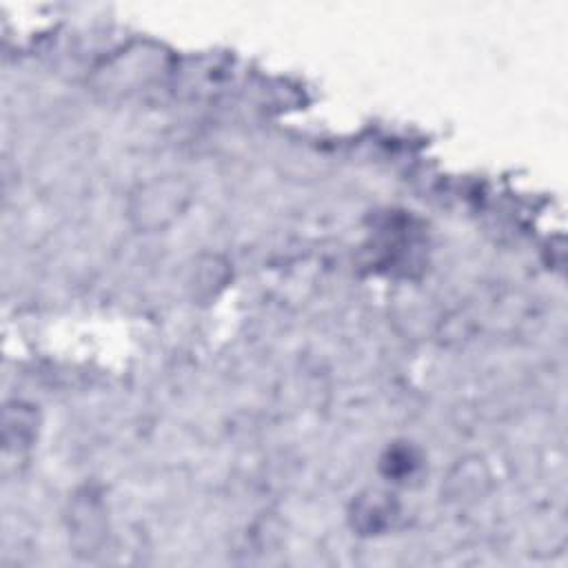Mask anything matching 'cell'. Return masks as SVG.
Here are the masks:
<instances>
[{"label": "cell", "instance_id": "obj_5", "mask_svg": "<svg viewBox=\"0 0 568 568\" xmlns=\"http://www.w3.org/2000/svg\"><path fill=\"white\" fill-rule=\"evenodd\" d=\"M490 486V475L484 466V459L468 457L455 466V470L448 475V495L459 501L477 499L481 497Z\"/></svg>", "mask_w": 568, "mask_h": 568}, {"label": "cell", "instance_id": "obj_4", "mask_svg": "<svg viewBox=\"0 0 568 568\" xmlns=\"http://www.w3.org/2000/svg\"><path fill=\"white\" fill-rule=\"evenodd\" d=\"M38 408L24 399H9L2 410V448L7 455H24L38 439Z\"/></svg>", "mask_w": 568, "mask_h": 568}, {"label": "cell", "instance_id": "obj_1", "mask_svg": "<svg viewBox=\"0 0 568 568\" xmlns=\"http://www.w3.org/2000/svg\"><path fill=\"white\" fill-rule=\"evenodd\" d=\"M193 202V184L178 173L153 175L135 184L126 197V217L138 233L173 226Z\"/></svg>", "mask_w": 568, "mask_h": 568}, {"label": "cell", "instance_id": "obj_6", "mask_svg": "<svg viewBox=\"0 0 568 568\" xmlns=\"http://www.w3.org/2000/svg\"><path fill=\"white\" fill-rule=\"evenodd\" d=\"M229 264L222 262L220 257L211 255L206 257V264H197L193 282H195V291L204 293V295H215V288H222L229 280Z\"/></svg>", "mask_w": 568, "mask_h": 568}, {"label": "cell", "instance_id": "obj_3", "mask_svg": "<svg viewBox=\"0 0 568 568\" xmlns=\"http://www.w3.org/2000/svg\"><path fill=\"white\" fill-rule=\"evenodd\" d=\"M402 508L393 493L382 488H366L362 490L348 510V519L353 530L359 535H384L393 530L399 521Z\"/></svg>", "mask_w": 568, "mask_h": 568}, {"label": "cell", "instance_id": "obj_2", "mask_svg": "<svg viewBox=\"0 0 568 568\" xmlns=\"http://www.w3.org/2000/svg\"><path fill=\"white\" fill-rule=\"evenodd\" d=\"M67 528H69V541L73 546V552L80 557H93L100 552L106 539V508L98 493L91 488L80 490L69 501L67 513Z\"/></svg>", "mask_w": 568, "mask_h": 568}]
</instances>
